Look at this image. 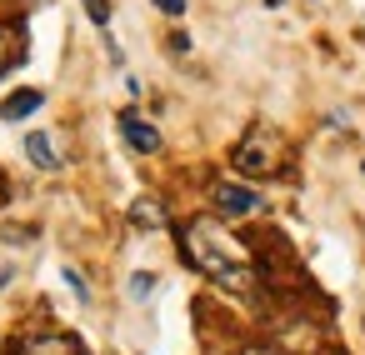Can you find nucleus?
<instances>
[{"label": "nucleus", "instance_id": "1", "mask_svg": "<svg viewBox=\"0 0 365 355\" xmlns=\"http://www.w3.org/2000/svg\"><path fill=\"white\" fill-rule=\"evenodd\" d=\"M180 250H185V260H190L200 275H210L220 290L245 295V300L260 295V275H255V255H250V245L235 240L215 215H195V220H185V225H180Z\"/></svg>", "mask_w": 365, "mask_h": 355}, {"label": "nucleus", "instance_id": "8", "mask_svg": "<svg viewBox=\"0 0 365 355\" xmlns=\"http://www.w3.org/2000/svg\"><path fill=\"white\" fill-rule=\"evenodd\" d=\"M130 225H140V230H160V225H165V200H160V195H140V200L130 205Z\"/></svg>", "mask_w": 365, "mask_h": 355}, {"label": "nucleus", "instance_id": "7", "mask_svg": "<svg viewBox=\"0 0 365 355\" xmlns=\"http://www.w3.org/2000/svg\"><path fill=\"white\" fill-rule=\"evenodd\" d=\"M41 106H46L41 91H16V96L0 101V120H26V115H36Z\"/></svg>", "mask_w": 365, "mask_h": 355}, {"label": "nucleus", "instance_id": "6", "mask_svg": "<svg viewBox=\"0 0 365 355\" xmlns=\"http://www.w3.org/2000/svg\"><path fill=\"white\" fill-rule=\"evenodd\" d=\"M120 135L130 140V150H140V155H155L160 150V130L150 125V120H140L135 110H125L120 115Z\"/></svg>", "mask_w": 365, "mask_h": 355}, {"label": "nucleus", "instance_id": "3", "mask_svg": "<svg viewBox=\"0 0 365 355\" xmlns=\"http://www.w3.org/2000/svg\"><path fill=\"white\" fill-rule=\"evenodd\" d=\"M26 51H31L26 21H0V81H6V76L26 61Z\"/></svg>", "mask_w": 365, "mask_h": 355}, {"label": "nucleus", "instance_id": "10", "mask_svg": "<svg viewBox=\"0 0 365 355\" xmlns=\"http://www.w3.org/2000/svg\"><path fill=\"white\" fill-rule=\"evenodd\" d=\"M86 11H91V21H96L101 31L110 26V0H86Z\"/></svg>", "mask_w": 365, "mask_h": 355}, {"label": "nucleus", "instance_id": "12", "mask_svg": "<svg viewBox=\"0 0 365 355\" xmlns=\"http://www.w3.org/2000/svg\"><path fill=\"white\" fill-rule=\"evenodd\" d=\"M66 285H71V290H76V295H81V300H86V295H91V290H86V280H81V275H76V270H71V265H66Z\"/></svg>", "mask_w": 365, "mask_h": 355}, {"label": "nucleus", "instance_id": "4", "mask_svg": "<svg viewBox=\"0 0 365 355\" xmlns=\"http://www.w3.org/2000/svg\"><path fill=\"white\" fill-rule=\"evenodd\" d=\"M6 355H86L76 335H21Z\"/></svg>", "mask_w": 365, "mask_h": 355}, {"label": "nucleus", "instance_id": "11", "mask_svg": "<svg viewBox=\"0 0 365 355\" xmlns=\"http://www.w3.org/2000/svg\"><path fill=\"white\" fill-rule=\"evenodd\" d=\"M150 290H155V275H130V295L135 300H145Z\"/></svg>", "mask_w": 365, "mask_h": 355}, {"label": "nucleus", "instance_id": "9", "mask_svg": "<svg viewBox=\"0 0 365 355\" xmlns=\"http://www.w3.org/2000/svg\"><path fill=\"white\" fill-rule=\"evenodd\" d=\"M51 140H56V135H46V130L26 135V155H31V160H36L41 170H56V165H61V150H56Z\"/></svg>", "mask_w": 365, "mask_h": 355}, {"label": "nucleus", "instance_id": "14", "mask_svg": "<svg viewBox=\"0 0 365 355\" xmlns=\"http://www.w3.org/2000/svg\"><path fill=\"white\" fill-rule=\"evenodd\" d=\"M240 355H280V350H270V345H250V350H240Z\"/></svg>", "mask_w": 365, "mask_h": 355}, {"label": "nucleus", "instance_id": "5", "mask_svg": "<svg viewBox=\"0 0 365 355\" xmlns=\"http://www.w3.org/2000/svg\"><path fill=\"white\" fill-rule=\"evenodd\" d=\"M210 200H215L225 215H255V210H260V195L245 190V185H235V180H215V185H210Z\"/></svg>", "mask_w": 365, "mask_h": 355}, {"label": "nucleus", "instance_id": "2", "mask_svg": "<svg viewBox=\"0 0 365 355\" xmlns=\"http://www.w3.org/2000/svg\"><path fill=\"white\" fill-rule=\"evenodd\" d=\"M285 160H290L285 135L270 130V125H250L245 140L235 145V170L240 175H275V170H285Z\"/></svg>", "mask_w": 365, "mask_h": 355}, {"label": "nucleus", "instance_id": "13", "mask_svg": "<svg viewBox=\"0 0 365 355\" xmlns=\"http://www.w3.org/2000/svg\"><path fill=\"white\" fill-rule=\"evenodd\" d=\"M155 6H160L165 16H185V0H155Z\"/></svg>", "mask_w": 365, "mask_h": 355}]
</instances>
